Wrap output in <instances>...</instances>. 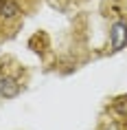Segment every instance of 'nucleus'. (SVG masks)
<instances>
[{"label":"nucleus","mask_w":127,"mask_h":130,"mask_svg":"<svg viewBox=\"0 0 127 130\" xmlns=\"http://www.w3.org/2000/svg\"><path fill=\"white\" fill-rule=\"evenodd\" d=\"M20 93V84L11 79V77H2L0 79V97H15Z\"/></svg>","instance_id":"obj_2"},{"label":"nucleus","mask_w":127,"mask_h":130,"mask_svg":"<svg viewBox=\"0 0 127 130\" xmlns=\"http://www.w3.org/2000/svg\"><path fill=\"white\" fill-rule=\"evenodd\" d=\"M107 130H116V128H107Z\"/></svg>","instance_id":"obj_4"},{"label":"nucleus","mask_w":127,"mask_h":130,"mask_svg":"<svg viewBox=\"0 0 127 130\" xmlns=\"http://www.w3.org/2000/svg\"><path fill=\"white\" fill-rule=\"evenodd\" d=\"M110 42H112V51H120L127 44V22L118 20L110 27Z\"/></svg>","instance_id":"obj_1"},{"label":"nucleus","mask_w":127,"mask_h":130,"mask_svg":"<svg viewBox=\"0 0 127 130\" xmlns=\"http://www.w3.org/2000/svg\"><path fill=\"white\" fill-rule=\"evenodd\" d=\"M20 13V7L13 0H0V18H15Z\"/></svg>","instance_id":"obj_3"}]
</instances>
